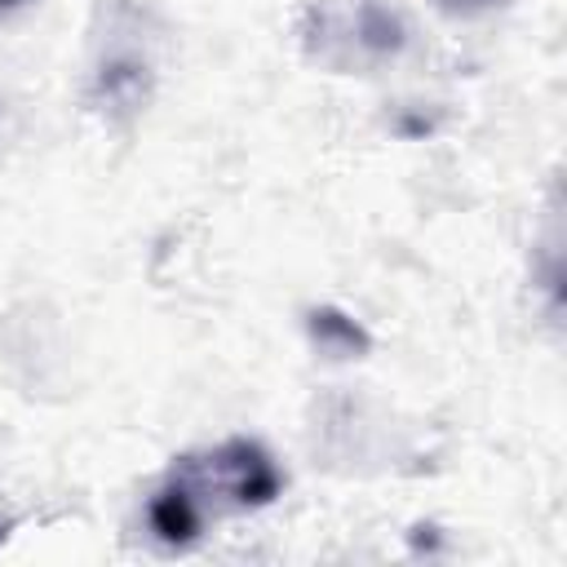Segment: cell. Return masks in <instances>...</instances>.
<instances>
[{
    "mask_svg": "<svg viewBox=\"0 0 567 567\" xmlns=\"http://www.w3.org/2000/svg\"><path fill=\"white\" fill-rule=\"evenodd\" d=\"M4 4H9V0H4Z\"/></svg>",
    "mask_w": 567,
    "mask_h": 567,
    "instance_id": "6da1fadb",
    "label": "cell"
}]
</instances>
